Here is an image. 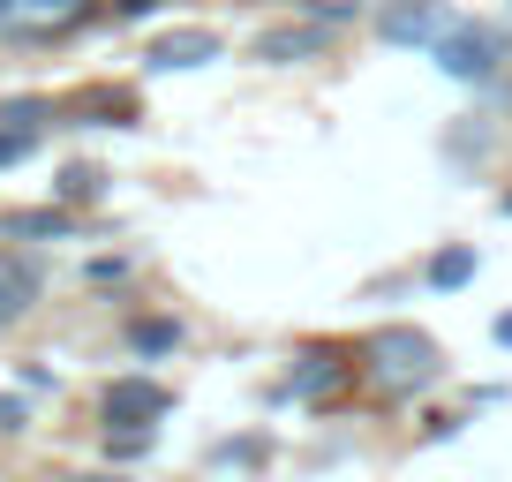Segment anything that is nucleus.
I'll list each match as a JSON object with an SVG mask.
<instances>
[{"instance_id": "17", "label": "nucleus", "mask_w": 512, "mask_h": 482, "mask_svg": "<svg viewBox=\"0 0 512 482\" xmlns=\"http://www.w3.org/2000/svg\"><path fill=\"white\" fill-rule=\"evenodd\" d=\"M0 430H23V400H0Z\"/></svg>"}, {"instance_id": "9", "label": "nucleus", "mask_w": 512, "mask_h": 482, "mask_svg": "<svg viewBox=\"0 0 512 482\" xmlns=\"http://www.w3.org/2000/svg\"><path fill=\"white\" fill-rule=\"evenodd\" d=\"M339 377H347V362H339L332 347H309L302 362H294V400H324V392H339Z\"/></svg>"}, {"instance_id": "3", "label": "nucleus", "mask_w": 512, "mask_h": 482, "mask_svg": "<svg viewBox=\"0 0 512 482\" xmlns=\"http://www.w3.org/2000/svg\"><path fill=\"white\" fill-rule=\"evenodd\" d=\"M159 415H166V385H151V377H121V385H106V430H113V422L151 430Z\"/></svg>"}, {"instance_id": "2", "label": "nucleus", "mask_w": 512, "mask_h": 482, "mask_svg": "<svg viewBox=\"0 0 512 482\" xmlns=\"http://www.w3.org/2000/svg\"><path fill=\"white\" fill-rule=\"evenodd\" d=\"M460 23L437 8V0H400V8H384V38L392 46H445Z\"/></svg>"}, {"instance_id": "14", "label": "nucleus", "mask_w": 512, "mask_h": 482, "mask_svg": "<svg viewBox=\"0 0 512 482\" xmlns=\"http://www.w3.org/2000/svg\"><path fill=\"white\" fill-rule=\"evenodd\" d=\"M144 445H151V430H121V437L106 430V452H113V460H136Z\"/></svg>"}, {"instance_id": "6", "label": "nucleus", "mask_w": 512, "mask_h": 482, "mask_svg": "<svg viewBox=\"0 0 512 482\" xmlns=\"http://www.w3.org/2000/svg\"><path fill=\"white\" fill-rule=\"evenodd\" d=\"M144 61L151 68H204V61H219V31H166V38H151Z\"/></svg>"}, {"instance_id": "12", "label": "nucleus", "mask_w": 512, "mask_h": 482, "mask_svg": "<svg viewBox=\"0 0 512 482\" xmlns=\"http://www.w3.org/2000/svg\"><path fill=\"white\" fill-rule=\"evenodd\" d=\"M467 279H475V249H437L430 287H467Z\"/></svg>"}, {"instance_id": "4", "label": "nucleus", "mask_w": 512, "mask_h": 482, "mask_svg": "<svg viewBox=\"0 0 512 482\" xmlns=\"http://www.w3.org/2000/svg\"><path fill=\"white\" fill-rule=\"evenodd\" d=\"M437 68H445V76H460V83L490 76V68H497V38H490V31H475V23H460V31L437 46Z\"/></svg>"}, {"instance_id": "5", "label": "nucleus", "mask_w": 512, "mask_h": 482, "mask_svg": "<svg viewBox=\"0 0 512 482\" xmlns=\"http://www.w3.org/2000/svg\"><path fill=\"white\" fill-rule=\"evenodd\" d=\"M0 16H8L16 38H53L83 16V0H0Z\"/></svg>"}, {"instance_id": "11", "label": "nucleus", "mask_w": 512, "mask_h": 482, "mask_svg": "<svg viewBox=\"0 0 512 482\" xmlns=\"http://www.w3.org/2000/svg\"><path fill=\"white\" fill-rule=\"evenodd\" d=\"M38 121H53V106H46V98H0V129H16V136H31Z\"/></svg>"}, {"instance_id": "20", "label": "nucleus", "mask_w": 512, "mask_h": 482, "mask_svg": "<svg viewBox=\"0 0 512 482\" xmlns=\"http://www.w3.org/2000/svg\"><path fill=\"white\" fill-rule=\"evenodd\" d=\"M68 482H113V475H68Z\"/></svg>"}, {"instance_id": "10", "label": "nucleus", "mask_w": 512, "mask_h": 482, "mask_svg": "<svg viewBox=\"0 0 512 482\" xmlns=\"http://www.w3.org/2000/svg\"><path fill=\"white\" fill-rule=\"evenodd\" d=\"M128 347H136V354H174L181 347V324L174 317H144L136 332H128Z\"/></svg>"}, {"instance_id": "18", "label": "nucleus", "mask_w": 512, "mask_h": 482, "mask_svg": "<svg viewBox=\"0 0 512 482\" xmlns=\"http://www.w3.org/2000/svg\"><path fill=\"white\" fill-rule=\"evenodd\" d=\"M151 8H159V0H121V16H151Z\"/></svg>"}, {"instance_id": "15", "label": "nucleus", "mask_w": 512, "mask_h": 482, "mask_svg": "<svg viewBox=\"0 0 512 482\" xmlns=\"http://www.w3.org/2000/svg\"><path fill=\"white\" fill-rule=\"evenodd\" d=\"M61 196H68V204H83V196H98V174H91V166H76V174H61Z\"/></svg>"}, {"instance_id": "7", "label": "nucleus", "mask_w": 512, "mask_h": 482, "mask_svg": "<svg viewBox=\"0 0 512 482\" xmlns=\"http://www.w3.org/2000/svg\"><path fill=\"white\" fill-rule=\"evenodd\" d=\"M38 294H46V279H38V264H31V257H0V324L31 317Z\"/></svg>"}, {"instance_id": "16", "label": "nucleus", "mask_w": 512, "mask_h": 482, "mask_svg": "<svg viewBox=\"0 0 512 482\" xmlns=\"http://www.w3.org/2000/svg\"><path fill=\"white\" fill-rule=\"evenodd\" d=\"M23 151H31V136H16V129H0V166H16Z\"/></svg>"}, {"instance_id": "13", "label": "nucleus", "mask_w": 512, "mask_h": 482, "mask_svg": "<svg viewBox=\"0 0 512 482\" xmlns=\"http://www.w3.org/2000/svg\"><path fill=\"white\" fill-rule=\"evenodd\" d=\"M16 234H68V211H23V219H8Z\"/></svg>"}, {"instance_id": "8", "label": "nucleus", "mask_w": 512, "mask_h": 482, "mask_svg": "<svg viewBox=\"0 0 512 482\" xmlns=\"http://www.w3.org/2000/svg\"><path fill=\"white\" fill-rule=\"evenodd\" d=\"M309 53H324V31L317 23H279V31H264L256 38V61H309Z\"/></svg>"}, {"instance_id": "19", "label": "nucleus", "mask_w": 512, "mask_h": 482, "mask_svg": "<svg viewBox=\"0 0 512 482\" xmlns=\"http://www.w3.org/2000/svg\"><path fill=\"white\" fill-rule=\"evenodd\" d=\"M497 339H505V347H512V317H497Z\"/></svg>"}, {"instance_id": "1", "label": "nucleus", "mask_w": 512, "mask_h": 482, "mask_svg": "<svg viewBox=\"0 0 512 482\" xmlns=\"http://www.w3.org/2000/svg\"><path fill=\"white\" fill-rule=\"evenodd\" d=\"M362 370L377 392H422V385H437V339L415 332V324H384V332H369Z\"/></svg>"}]
</instances>
